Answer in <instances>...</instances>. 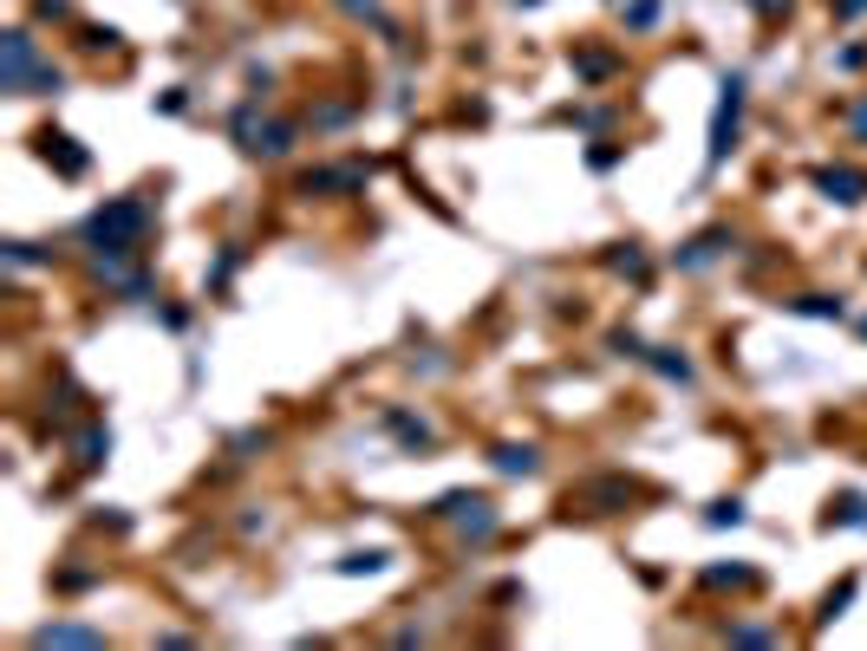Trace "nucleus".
Here are the masks:
<instances>
[{"instance_id":"nucleus-1","label":"nucleus","mask_w":867,"mask_h":651,"mask_svg":"<svg viewBox=\"0 0 867 651\" xmlns=\"http://www.w3.org/2000/svg\"><path fill=\"white\" fill-rule=\"evenodd\" d=\"M137 235H144V202H111L91 215V241H104L111 254H131L124 241H137Z\"/></svg>"},{"instance_id":"nucleus-2","label":"nucleus","mask_w":867,"mask_h":651,"mask_svg":"<svg viewBox=\"0 0 867 651\" xmlns=\"http://www.w3.org/2000/svg\"><path fill=\"white\" fill-rule=\"evenodd\" d=\"M738 111H744V85L731 78V85H724V104H718V130H711V157H724V150H731V130H738Z\"/></svg>"},{"instance_id":"nucleus-3","label":"nucleus","mask_w":867,"mask_h":651,"mask_svg":"<svg viewBox=\"0 0 867 651\" xmlns=\"http://www.w3.org/2000/svg\"><path fill=\"white\" fill-rule=\"evenodd\" d=\"M822 189H829V196H842V202H855V196L867 189V176H855V170H829V176H822Z\"/></svg>"},{"instance_id":"nucleus-4","label":"nucleus","mask_w":867,"mask_h":651,"mask_svg":"<svg viewBox=\"0 0 867 651\" xmlns=\"http://www.w3.org/2000/svg\"><path fill=\"white\" fill-rule=\"evenodd\" d=\"M496 463H503V470H522V476H529V470H535V450H503Z\"/></svg>"},{"instance_id":"nucleus-5","label":"nucleus","mask_w":867,"mask_h":651,"mask_svg":"<svg viewBox=\"0 0 867 651\" xmlns=\"http://www.w3.org/2000/svg\"><path fill=\"white\" fill-rule=\"evenodd\" d=\"M757 7H764V13H777V7H790V0H757Z\"/></svg>"}]
</instances>
